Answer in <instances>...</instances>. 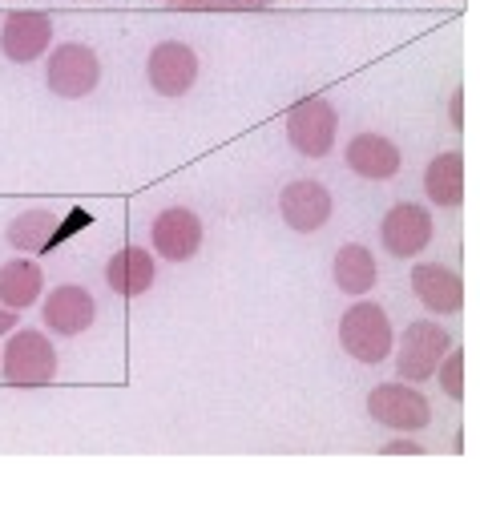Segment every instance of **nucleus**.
<instances>
[{"label":"nucleus","instance_id":"f257e3e1","mask_svg":"<svg viewBox=\"0 0 480 512\" xmlns=\"http://www.w3.org/2000/svg\"><path fill=\"white\" fill-rule=\"evenodd\" d=\"M339 343L359 363H368V367L384 363L392 355V347H396V331H392L388 311L380 303H368V299L347 307L343 319H339Z\"/></svg>","mask_w":480,"mask_h":512},{"label":"nucleus","instance_id":"f03ea898","mask_svg":"<svg viewBox=\"0 0 480 512\" xmlns=\"http://www.w3.org/2000/svg\"><path fill=\"white\" fill-rule=\"evenodd\" d=\"M0 371L13 388H45L57 375V351L41 331H13L5 355H0Z\"/></svg>","mask_w":480,"mask_h":512},{"label":"nucleus","instance_id":"7ed1b4c3","mask_svg":"<svg viewBox=\"0 0 480 512\" xmlns=\"http://www.w3.org/2000/svg\"><path fill=\"white\" fill-rule=\"evenodd\" d=\"M339 134V113L327 97H303L287 109V142L303 158H327Z\"/></svg>","mask_w":480,"mask_h":512},{"label":"nucleus","instance_id":"20e7f679","mask_svg":"<svg viewBox=\"0 0 480 512\" xmlns=\"http://www.w3.org/2000/svg\"><path fill=\"white\" fill-rule=\"evenodd\" d=\"M448 351H452V335L432 319H416L400 331L396 371H400L404 383H424L428 375H436V367Z\"/></svg>","mask_w":480,"mask_h":512},{"label":"nucleus","instance_id":"39448f33","mask_svg":"<svg viewBox=\"0 0 480 512\" xmlns=\"http://www.w3.org/2000/svg\"><path fill=\"white\" fill-rule=\"evenodd\" d=\"M368 416L396 432H420L432 424V404L408 383H376L368 392Z\"/></svg>","mask_w":480,"mask_h":512},{"label":"nucleus","instance_id":"423d86ee","mask_svg":"<svg viewBox=\"0 0 480 512\" xmlns=\"http://www.w3.org/2000/svg\"><path fill=\"white\" fill-rule=\"evenodd\" d=\"M45 81H49V89L57 93V97H85V93H93L97 89V81H101V61H97V53L89 49V45H57L53 53H49V69H45Z\"/></svg>","mask_w":480,"mask_h":512},{"label":"nucleus","instance_id":"0eeeda50","mask_svg":"<svg viewBox=\"0 0 480 512\" xmlns=\"http://www.w3.org/2000/svg\"><path fill=\"white\" fill-rule=\"evenodd\" d=\"M146 77L154 85V93L162 97H182L194 89L198 81V53L182 41H162L150 49V61H146Z\"/></svg>","mask_w":480,"mask_h":512},{"label":"nucleus","instance_id":"6e6552de","mask_svg":"<svg viewBox=\"0 0 480 512\" xmlns=\"http://www.w3.org/2000/svg\"><path fill=\"white\" fill-rule=\"evenodd\" d=\"M150 238H154V250L162 254L166 263H186L202 246V218L194 210H186V206H170V210H162L154 218Z\"/></svg>","mask_w":480,"mask_h":512},{"label":"nucleus","instance_id":"1a4fd4ad","mask_svg":"<svg viewBox=\"0 0 480 512\" xmlns=\"http://www.w3.org/2000/svg\"><path fill=\"white\" fill-rule=\"evenodd\" d=\"M331 210H335L331 190H327L323 182H315V178H299V182H291V186L279 194V214H283V222H287L291 230H299V234H315V230L331 218Z\"/></svg>","mask_w":480,"mask_h":512},{"label":"nucleus","instance_id":"9d476101","mask_svg":"<svg viewBox=\"0 0 480 512\" xmlns=\"http://www.w3.org/2000/svg\"><path fill=\"white\" fill-rule=\"evenodd\" d=\"M49 45H53V21L45 13L21 9V13H9L5 25H0V53L17 65L37 61Z\"/></svg>","mask_w":480,"mask_h":512},{"label":"nucleus","instance_id":"9b49d317","mask_svg":"<svg viewBox=\"0 0 480 512\" xmlns=\"http://www.w3.org/2000/svg\"><path fill=\"white\" fill-rule=\"evenodd\" d=\"M380 238H384L388 254H396V259H412V254H420L432 242V214L416 202H400L384 214Z\"/></svg>","mask_w":480,"mask_h":512},{"label":"nucleus","instance_id":"f8f14e48","mask_svg":"<svg viewBox=\"0 0 480 512\" xmlns=\"http://www.w3.org/2000/svg\"><path fill=\"white\" fill-rule=\"evenodd\" d=\"M41 315H45V327H49L53 335H69V339H73V335H81V331L93 327L97 303H93V295H89L85 287L65 283V287H53V291H49Z\"/></svg>","mask_w":480,"mask_h":512},{"label":"nucleus","instance_id":"ddd939ff","mask_svg":"<svg viewBox=\"0 0 480 512\" xmlns=\"http://www.w3.org/2000/svg\"><path fill=\"white\" fill-rule=\"evenodd\" d=\"M412 291L436 315H456L464 307V283L444 263H420V267H412Z\"/></svg>","mask_w":480,"mask_h":512},{"label":"nucleus","instance_id":"4468645a","mask_svg":"<svg viewBox=\"0 0 480 512\" xmlns=\"http://www.w3.org/2000/svg\"><path fill=\"white\" fill-rule=\"evenodd\" d=\"M347 166L368 182H388V178L400 174L404 158H400L396 142L384 138V134H355L347 142Z\"/></svg>","mask_w":480,"mask_h":512},{"label":"nucleus","instance_id":"2eb2a0df","mask_svg":"<svg viewBox=\"0 0 480 512\" xmlns=\"http://www.w3.org/2000/svg\"><path fill=\"white\" fill-rule=\"evenodd\" d=\"M154 275H158L154 254H146L142 246H122V250H117L113 259L105 263V283H109L117 295H126V299L146 295V291L154 287Z\"/></svg>","mask_w":480,"mask_h":512},{"label":"nucleus","instance_id":"dca6fc26","mask_svg":"<svg viewBox=\"0 0 480 512\" xmlns=\"http://www.w3.org/2000/svg\"><path fill=\"white\" fill-rule=\"evenodd\" d=\"M41 287H45V275H41V263L33 259H9L0 267V307L5 311H25L41 299Z\"/></svg>","mask_w":480,"mask_h":512},{"label":"nucleus","instance_id":"f3484780","mask_svg":"<svg viewBox=\"0 0 480 512\" xmlns=\"http://www.w3.org/2000/svg\"><path fill=\"white\" fill-rule=\"evenodd\" d=\"M376 254L368 250V246H359V242H347V246H339V254H335V263H331V279H335V287L339 291H347V295H368L372 287H376Z\"/></svg>","mask_w":480,"mask_h":512},{"label":"nucleus","instance_id":"a211bd4d","mask_svg":"<svg viewBox=\"0 0 480 512\" xmlns=\"http://www.w3.org/2000/svg\"><path fill=\"white\" fill-rule=\"evenodd\" d=\"M424 194L436 206H460L464 198V158L460 154H440L424 170Z\"/></svg>","mask_w":480,"mask_h":512},{"label":"nucleus","instance_id":"6ab92c4d","mask_svg":"<svg viewBox=\"0 0 480 512\" xmlns=\"http://www.w3.org/2000/svg\"><path fill=\"white\" fill-rule=\"evenodd\" d=\"M57 230H61V222H57V214H53V210H25L21 218H13V222H9L5 238H9V246H13V250L41 254L45 246H53Z\"/></svg>","mask_w":480,"mask_h":512},{"label":"nucleus","instance_id":"aec40b11","mask_svg":"<svg viewBox=\"0 0 480 512\" xmlns=\"http://www.w3.org/2000/svg\"><path fill=\"white\" fill-rule=\"evenodd\" d=\"M166 5L186 13H259L271 9L275 0H166Z\"/></svg>","mask_w":480,"mask_h":512},{"label":"nucleus","instance_id":"412c9836","mask_svg":"<svg viewBox=\"0 0 480 512\" xmlns=\"http://www.w3.org/2000/svg\"><path fill=\"white\" fill-rule=\"evenodd\" d=\"M436 375H440V388H444L448 400H460V396H464V355H460V351H448V355L440 359Z\"/></svg>","mask_w":480,"mask_h":512},{"label":"nucleus","instance_id":"4be33fe9","mask_svg":"<svg viewBox=\"0 0 480 512\" xmlns=\"http://www.w3.org/2000/svg\"><path fill=\"white\" fill-rule=\"evenodd\" d=\"M384 452H388V456H396V452H400V456H420L424 448H420V444H412V440H392Z\"/></svg>","mask_w":480,"mask_h":512},{"label":"nucleus","instance_id":"5701e85b","mask_svg":"<svg viewBox=\"0 0 480 512\" xmlns=\"http://www.w3.org/2000/svg\"><path fill=\"white\" fill-rule=\"evenodd\" d=\"M17 327V311H5V307H0V335H9Z\"/></svg>","mask_w":480,"mask_h":512},{"label":"nucleus","instance_id":"b1692460","mask_svg":"<svg viewBox=\"0 0 480 512\" xmlns=\"http://www.w3.org/2000/svg\"><path fill=\"white\" fill-rule=\"evenodd\" d=\"M460 117H464V105H460V93L452 97V125H456V130H460Z\"/></svg>","mask_w":480,"mask_h":512}]
</instances>
